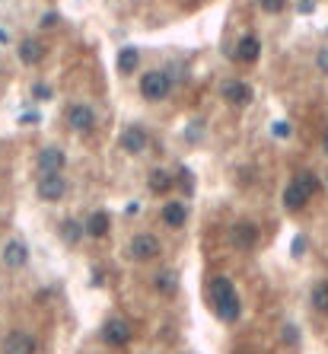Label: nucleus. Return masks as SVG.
<instances>
[{"label":"nucleus","instance_id":"obj_1","mask_svg":"<svg viewBox=\"0 0 328 354\" xmlns=\"http://www.w3.org/2000/svg\"><path fill=\"white\" fill-rule=\"evenodd\" d=\"M207 290H210V297H214L217 316L223 319V323H239V316H242V303H239V294H236V288H233V281H229L227 275H214Z\"/></svg>","mask_w":328,"mask_h":354},{"label":"nucleus","instance_id":"obj_2","mask_svg":"<svg viewBox=\"0 0 328 354\" xmlns=\"http://www.w3.org/2000/svg\"><path fill=\"white\" fill-rule=\"evenodd\" d=\"M169 90H173V77H169V71H147V74L140 77V96H144L147 103H160V99H166Z\"/></svg>","mask_w":328,"mask_h":354},{"label":"nucleus","instance_id":"obj_3","mask_svg":"<svg viewBox=\"0 0 328 354\" xmlns=\"http://www.w3.org/2000/svg\"><path fill=\"white\" fill-rule=\"evenodd\" d=\"M64 118H67V128L77 131V134H90V131L96 128V109H92V105H86V103L67 105Z\"/></svg>","mask_w":328,"mask_h":354},{"label":"nucleus","instance_id":"obj_4","mask_svg":"<svg viewBox=\"0 0 328 354\" xmlns=\"http://www.w3.org/2000/svg\"><path fill=\"white\" fill-rule=\"evenodd\" d=\"M36 192H38V198H42V201H61V198L67 195V179H64V173H42Z\"/></svg>","mask_w":328,"mask_h":354},{"label":"nucleus","instance_id":"obj_5","mask_svg":"<svg viewBox=\"0 0 328 354\" xmlns=\"http://www.w3.org/2000/svg\"><path fill=\"white\" fill-rule=\"evenodd\" d=\"M102 342H105L109 348L128 345V342H131V326H128V319H118V316L105 319V326H102Z\"/></svg>","mask_w":328,"mask_h":354},{"label":"nucleus","instance_id":"obj_6","mask_svg":"<svg viewBox=\"0 0 328 354\" xmlns=\"http://www.w3.org/2000/svg\"><path fill=\"white\" fill-rule=\"evenodd\" d=\"M220 96H223V103L242 109V105L252 103V86H249L246 80H223V86H220Z\"/></svg>","mask_w":328,"mask_h":354},{"label":"nucleus","instance_id":"obj_7","mask_svg":"<svg viewBox=\"0 0 328 354\" xmlns=\"http://www.w3.org/2000/svg\"><path fill=\"white\" fill-rule=\"evenodd\" d=\"M36 351H38L36 336H29L23 329H13L3 338V354H36Z\"/></svg>","mask_w":328,"mask_h":354},{"label":"nucleus","instance_id":"obj_8","mask_svg":"<svg viewBox=\"0 0 328 354\" xmlns=\"http://www.w3.org/2000/svg\"><path fill=\"white\" fill-rule=\"evenodd\" d=\"M0 259H3V265L7 268H26V262H29V246L23 240H7L3 242V252H0Z\"/></svg>","mask_w":328,"mask_h":354},{"label":"nucleus","instance_id":"obj_9","mask_svg":"<svg viewBox=\"0 0 328 354\" xmlns=\"http://www.w3.org/2000/svg\"><path fill=\"white\" fill-rule=\"evenodd\" d=\"M131 255H134L137 262H153L156 255H160V240H156L153 233H137L134 240H131Z\"/></svg>","mask_w":328,"mask_h":354},{"label":"nucleus","instance_id":"obj_10","mask_svg":"<svg viewBox=\"0 0 328 354\" xmlns=\"http://www.w3.org/2000/svg\"><path fill=\"white\" fill-rule=\"evenodd\" d=\"M118 144H121V150H125V153L137 157V153H144V150H147V131L140 128V125H131V128L121 131Z\"/></svg>","mask_w":328,"mask_h":354},{"label":"nucleus","instance_id":"obj_11","mask_svg":"<svg viewBox=\"0 0 328 354\" xmlns=\"http://www.w3.org/2000/svg\"><path fill=\"white\" fill-rule=\"evenodd\" d=\"M229 240H233L236 249H252L258 242V227L249 224V220H239V224H233V230H229Z\"/></svg>","mask_w":328,"mask_h":354},{"label":"nucleus","instance_id":"obj_12","mask_svg":"<svg viewBox=\"0 0 328 354\" xmlns=\"http://www.w3.org/2000/svg\"><path fill=\"white\" fill-rule=\"evenodd\" d=\"M67 166V153L61 147H45L38 153V169L42 173H64Z\"/></svg>","mask_w":328,"mask_h":354},{"label":"nucleus","instance_id":"obj_13","mask_svg":"<svg viewBox=\"0 0 328 354\" xmlns=\"http://www.w3.org/2000/svg\"><path fill=\"white\" fill-rule=\"evenodd\" d=\"M236 58L242 64H255L258 58H262V38L255 32H249V36L239 38V48H236Z\"/></svg>","mask_w":328,"mask_h":354},{"label":"nucleus","instance_id":"obj_14","mask_svg":"<svg viewBox=\"0 0 328 354\" xmlns=\"http://www.w3.org/2000/svg\"><path fill=\"white\" fill-rule=\"evenodd\" d=\"M16 55H19V64H29V67H36L42 58H45V45L38 42V38H23L16 48Z\"/></svg>","mask_w":328,"mask_h":354},{"label":"nucleus","instance_id":"obj_15","mask_svg":"<svg viewBox=\"0 0 328 354\" xmlns=\"http://www.w3.org/2000/svg\"><path fill=\"white\" fill-rule=\"evenodd\" d=\"M310 198H312V195L300 186V182H297V179H293L290 186L283 188V207H287V211H293V214H297V211H303Z\"/></svg>","mask_w":328,"mask_h":354},{"label":"nucleus","instance_id":"obj_16","mask_svg":"<svg viewBox=\"0 0 328 354\" xmlns=\"http://www.w3.org/2000/svg\"><path fill=\"white\" fill-rule=\"evenodd\" d=\"M83 230L90 236H96V240H102V236H109V230H112V217L105 214V211H92V214L86 217Z\"/></svg>","mask_w":328,"mask_h":354},{"label":"nucleus","instance_id":"obj_17","mask_svg":"<svg viewBox=\"0 0 328 354\" xmlns=\"http://www.w3.org/2000/svg\"><path fill=\"white\" fill-rule=\"evenodd\" d=\"M185 220H188V207H185L182 201H166L163 205V224L179 230V227H185Z\"/></svg>","mask_w":328,"mask_h":354},{"label":"nucleus","instance_id":"obj_18","mask_svg":"<svg viewBox=\"0 0 328 354\" xmlns=\"http://www.w3.org/2000/svg\"><path fill=\"white\" fill-rule=\"evenodd\" d=\"M58 233H61V240H64L67 246H77V242L86 236V230H83V224L77 220V217H67V220H61Z\"/></svg>","mask_w":328,"mask_h":354},{"label":"nucleus","instance_id":"obj_19","mask_svg":"<svg viewBox=\"0 0 328 354\" xmlns=\"http://www.w3.org/2000/svg\"><path fill=\"white\" fill-rule=\"evenodd\" d=\"M147 188L156 192V195H163L173 188V176L166 173V169H150V176H147Z\"/></svg>","mask_w":328,"mask_h":354},{"label":"nucleus","instance_id":"obj_20","mask_svg":"<svg viewBox=\"0 0 328 354\" xmlns=\"http://www.w3.org/2000/svg\"><path fill=\"white\" fill-rule=\"evenodd\" d=\"M137 64H140V51H137L134 45L121 48V51H118V71H121V74H134Z\"/></svg>","mask_w":328,"mask_h":354},{"label":"nucleus","instance_id":"obj_21","mask_svg":"<svg viewBox=\"0 0 328 354\" xmlns=\"http://www.w3.org/2000/svg\"><path fill=\"white\" fill-rule=\"evenodd\" d=\"M312 309L316 313H328V281H319L312 288Z\"/></svg>","mask_w":328,"mask_h":354},{"label":"nucleus","instance_id":"obj_22","mask_svg":"<svg viewBox=\"0 0 328 354\" xmlns=\"http://www.w3.org/2000/svg\"><path fill=\"white\" fill-rule=\"evenodd\" d=\"M293 179H297V182H300V186L306 188L310 195H316V192H319V188H322V182H319V179H316V176H312V173H300V176H293Z\"/></svg>","mask_w":328,"mask_h":354},{"label":"nucleus","instance_id":"obj_23","mask_svg":"<svg viewBox=\"0 0 328 354\" xmlns=\"http://www.w3.org/2000/svg\"><path fill=\"white\" fill-rule=\"evenodd\" d=\"M283 7H287V0H262V10L264 13H283Z\"/></svg>","mask_w":328,"mask_h":354},{"label":"nucleus","instance_id":"obj_24","mask_svg":"<svg viewBox=\"0 0 328 354\" xmlns=\"http://www.w3.org/2000/svg\"><path fill=\"white\" fill-rule=\"evenodd\" d=\"M316 64H319L322 74H328V48H322L319 55H316Z\"/></svg>","mask_w":328,"mask_h":354},{"label":"nucleus","instance_id":"obj_25","mask_svg":"<svg viewBox=\"0 0 328 354\" xmlns=\"http://www.w3.org/2000/svg\"><path fill=\"white\" fill-rule=\"evenodd\" d=\"M36 99H51V86H48V84H36Z\"/></svg>","mask_w":328,"mask_h":354},{"label":"nucleus","instance_id":"obj_26","mask_svg":"<svg viewBox=\"0 0 328 354\" xmlns=\"http://www.w3.org/2000/svg\"><path fill=\"white\" fill-rule=\"evenodd\" d=\"M297 338H300V332H297V326H287V329H283V342H287V345H293Z\"/></svg>","mask_w":328,"mask_h":354},{"label":"nucleus","instance_id":"obj_27","mask_svg":"<svg viewBox=\"0 0 328 354\" xmlns=\"http://www.w3.org/2000/svg\"><path fill=\"white\" fill-rule=\"evenodd\" d=\"M274 134H277V138H287V134H290V125H287V121H277V125H274Z\"/></svg>","mask_w":328,"mask_h":354},{"label":"nucleus","instance_id":"obj_28","mask_svg":"<svg viewBox=\"0 0 328 354\" xmlns=\"http://www.w3.org/2000/svg\"><path fill=\"white\" fill-rule=\"evenodd\" d=\"M306 252V236H297L293 240V255H303Z\"/></svg>","mask_w":328,"mask_h":354},{"label":"nucleus","instance_id":"obj_29","mask_svg":"<svg viewBox=\"0 0 328 354\" xmlns=\"http://www.w3.org/2000/svg\"><path fill=\"white\" fill-rule=\"evenodd\" d=\"M55 23H58L55 13H48V16H42V26H55Z\"/></svg>","mask_w":328,"mask_h":354},{"label":"nucleus","instance_id":"obj_30","mask_svg":"<svg viewBox=\"0 0 328 354\" xmlns=\"http://www.w3.org/2000/svg\"><path fill=\"white\" fill-rule=\"evenodd\" d=\"M322 150L328 153V131H325V138H322Z\"/></svg>","mask_w":328,"mask_h":354},{"label":"nucleus","instance_id":"obj_31","mask_svg":"<svg viewBox=\"0 0 328 354\" xmlns=\"http://www.w3.org/2000/svg\"><path fill=\"white\" fill-rule=\"evenodd\" d=\"M0 42H7V32H3V29H0Z\"/></svg>","mask_w":328,"mask_h":354},{"label":"nucleus","instance_id":"obj_32","mask_svg":"<svg viewBox=\"0 0 328 354\" xmlns=\"http://www.w3.org/2000/svg\"><path fill=\"white\" fill-rule=\"evenodd\" d=\"M236 354H249V351H236Z\"/></svg>","mask_w":328,"mask_h":354}]
</instances>
